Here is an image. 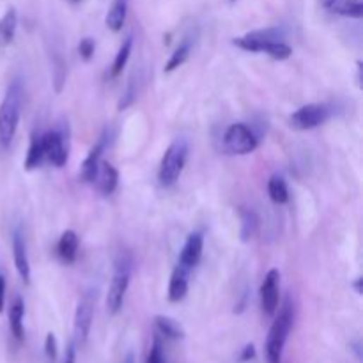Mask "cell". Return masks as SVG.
Listing matches in <instances>:
<instances>
[{
  "instance_id": "obj_33",
  "label": "cell",
  "mask_w": 363,
  "mask_h": 363,
  "mask_svg": "<svg viewBox=\"0 0 363 363\" xmlns=\"http://www.w3.org/2000/svg\"><path fill=\"white\" fill-rule=\"evenodd\" d=\"M124 363H133V356H128L126 362H124Z\"/></svg>"
},
{
  "instance_id": "obj_35",
  "label": "cell",
  "mask_w": 363,
  "mask_h": 363,
  "mask_svg": "<svg viewBox=\"0 0 363 363\" xmlns=\"http://www.w3.org/2000/svg\"><path fill=\"white\" fill-rule=\"evenodd\" d=\"M230 2H236V0H230Z\"/></svg>"
},
{
  "instance_id": "obj_18",
  "label": "cell",
  "mask_w": 363,
  "mask_h": 363,
  "mask_svg": "<svg viewBox=\"0 0 363 363\" xmlns=\"http://www.w3.org/2000/svg\"><path fill=\"white\" fill-rule=\"evenodd\" d=\"M23 316H25V305L22 298H16L9 309V326H11L13 337L18 342L25 338V328H23Z\"/></svg>"
},
{
  "instance_id": "obj_5",
  "label": "cell",
  "mask_w": 363,
  "mask_h": 363,
  "mask_svg": "<svg viewBox=\"0 0 363 363\" xmlns=\"http://www.w3.org/2000/svg\"><path fill=\"white\" fill-rule=\"evenodd\" d=\"M223 145L230 154H250L257 149L259 138L247 124L236 123L223 135Z\"/></svg>"
},
{
  "instance_id": "obj_21",
  "label": "cell",
  "mask_w": 363,
  "mask_h": 363,
  "mask_svg": "<svg viewBox=\"0 0 363 363\" xmlns=\"http://www.w3.org/2000/svg\"><path fill=\"white\" fill-rule=\"evenodd\" d=\"M330 9L337 15L349 16V18H362L363 0H333Z\"/></svg>"
},
{
  "instance_id": "obj_34",
  "label": "cell",
  "mask_w": 363,
  "mask_h": 363,
  "mask_svg": "<svg viewBox=\"0 0 363 363\" xmlns=\"http://www.w3.org/2000/svg\"><path fill=\"white\" fill-rule=\"evenodd\" d=\"M69 2H73V4H77V2H80V0H69Z\"/></svg>"
},
{
  "instance_id": "obj_27",
  "label": "cell",
  "mask_w": 363,
  "mask_h": 363,
  "mask_svg": "<svg viewBox=\"0 0 363 363\" xmlns=\"http://www.w3.org/2000/svg\"><path fill=\"white\" fill-rule=\"evenodd\" d=\"M44 355H47L48 362L54 363L55 359H57V355H59V347H57V338H55V335L48 333L47 338H44Z\"/></svg>"
},
{
  "instance_id": "obj_9",
  "label": "cell",
  "mask_w": 363,
  "mask_h": 363,
  "mask_svg": "<svg viewBox=\"0 0 363 363\" xmlns=\"http://www.w3.org/2000/svg\"><path fill=\"white\" fill-rule=\"evenodd\" d=\"M280 298V271L278 269H269L264 276V282L261 285V307L266 316H275L278 310Z\"/></svg>"
},
{
  "instance_id": "obj_4",
  "label": "cell",
  "mask_w": 363,
  "mask_h": 363,
  "mask_svg": "<svg viewBox=\"0 0 363 363\" xmlns=\"http://www.w3.org/2000/svg\"><path fill=\"white\" fill-rule=\"evenodd\" d=\"M131 278V259L123 257L116 266L112 282L109 287V295H106V309L110 314H117L123 309L124 296L128 293Z\"/></svg>"
},
{
  "instance_id": "obj_25",
  "label": "cell",
  "mask_w": 363,
  "mask_h": 363,
  "mask_svg": "<svg viewBox=\"0 0 363 363\" xmlns=\"http://www.w3.org/2000/svg\"><path fill=\"white\" fill-rule=\"evenodd\" d=\"M190 51H192V41L190 39L183 41V43L176 48V51L172 54V57L168 59L167 66H165V71L171 73V71H174V69H178L179 66L185 64L190 57Z\"/></svg>"
},
{
  "instance_id": "obj_16",
  "label": "cell",
  "mask_w": 363,
  "mask_h": 363,
  "mask_svg": "<svg viewBox=\"0 0 363 363\" xmlns=\"http://www.w3.org/2000/svg\"><path fill=\"white\" fill-rule=\"evenodd\" d=\"M59 257L66 262V264H71V262L77 261L78 254V236L75 230H66L62 233L61 240L57 245Z\"/></svg>"
},
{
  "instance_id": "obj_11",
  "label": "cell",
  "mask_w": 363,
  "mask_h": 363,
  "mask_svg": "<svg viewBox=\"0 0 363 363\" xmlns=\"http://www.w3.org/2000/svg\"><path fill=\"white\" fill-rule=\"evenodd\" d=\"M202 250H204V238L200 233H192L185 241V247L181 250V257H179V266H183L185 269L195 268L197 264L202 259Z\"/></svg>"
},
{
  "instance_id": "obj_26",
  "label": "cell",
  "mask_w": 363,
  "mask_h": 363,
  "mask_svg": "<svg viewBox=\"0 0 363 363\" xmlns=\"http://www.w3.org/2000/svg\"><path fill=\"white\" fill-rule=\"evenodd\" d=\"M255 229H257V216L252 211L250 213H243V233H241L243 240H252V236L255 234Z\"/></svg>"
},
{
  "instance_id": "obj_23",
  "label": "cell",
  "mask_w": 363,
  "mask_h": 363,
  "mask_svg": "<svg viewBox=\"0 0 363 363\" xmlns=\"http://www.w3.org/2000/svg\"><path fill=\"white\" fill-rule=\"evenodd\" d=\"M44 160V153H43V142H41V135H34L30 138V145H29V153H27V160H25V168L27 171H34V168L39 167Z\"/></svg>"
},
{
  "instance_id": "obj_32",
  "label": "cell",
  "mask_w": 363,
  "mask_h": 363,
  "mask_svg": "<svg viewBox=\"0 0 363 363\" xmlns=\"http://www.w3.org/2000/svg\"><path fill=\"white\" fill-rule=\"evenodd\" d=\"M6 305V278L4 275H0V312H4Z\"/></svg>"
},
{
  "instance_id": "obj_29",
  "label": "cell",
  "mask_w": 363,
  "mask_h": 363,
  "mask_svg": "<svg viewBox=\"0 0 363 363\" xmlns=\"http://www.w3.org/2000/svg\"><path fill=\"white\" fill-rule=\"evenodd\" d=\"M94 50L96 43L91 37H84V39L80 41V44H78V51H80V57L84 59V61H91V59L94 57Z\"/></svg>"
},
{
  "instance_id": "obj_13",
  "label": "cell",
  "mask_w": 363,
  "mask_h": 363,
  "mask_svg": "<svg viewBox=\"0 0 363 363\" xmlns=\"http://www.w3.org/2000/svg\"><path fill=\"white\" fill-rule=\"evenodd\" d=\"M13 259H15V266L20 278H22L25 283H29L30 262H29V255H27L25 240H23V236L20 233H15V236H13Z\"/></svg>"
},
{
  "instance_id": "obj_31",
  "label": "cell",
  "mask_w": 363,
  "mask_h": 363,
  "mask_svg": "<svg viewBox=\"0 0 363 363\" xmlns=\"http://www.w3.org/2000/svg\"><path fill=\"white\" fill-rule=\"evenodd\" d=\"M64 363H77V344L71 342L66 349V356H64Z\"/></svg>"
},
{
  "instance_id": "obj_15",
  "label": "cell",
  "mask_w": 363,
  "mask_h": 363,
  "mask_svg": "<svg viewBox=\"0 0 363 363\" xmlns=\"http://www.w3.org/2000/svg\"><path fill=\"white\" fill-rule=\"evenodd\" d=\"M186 293H188V269L178 264V268L174 269L171 276V283H168V302H183Z\"/></svg>"
},
{
  "instance_id": "obj_30",
  "label": "cell",
  "mask_w": 363,
  "mask_h": 363,
  "mask_svg": "<svg viewBox=\"0 0 363 363\" xmlns=\"http://www.w3.org/2000/svg\"><path fill=\"white\" fill-rule=\"evenodd\" d=\"M254 358H255V345L254 344H247L243 347V351H241L240 362L247 363V362H250V359H254Z\"/></svg>"
},
{
  "instance_id": "obj_17",
  "label": "cell",
  "mask_w": 363,
  "mask_h": 363,
  "mask_svg": "<svg viewBox=\"0 0 363 363\" xmlns=\"http://www.w3.org/2000/svg\"><path fill=\"white\" fill-rule=\"evenodd\" d=\"M18 27V15L15 8H9L0 18V48H6L13 43Z\"/></svg>"
},
{
  "instance_id": "obj_20",
  "label": "cell",
  "mask_w": 363,
  "mask_h": 363,
  "mask_svg": "<svg viewBox=\"0 0 363 363\" xmlns=\"http://www.w3.org/2000/svg\"><path fill=\"white\" fill-rule=\"evenodd\" d=\"M154 324H156L158 331H160L164 337L171 338V340H181L185 338V330H183L181 324L176 319L168 316H156L154 317Z\"/></svg>"
},
{
  "instance_id": "obj_12",
  "label": "cell",
  "mask_w": 363,
  "mask_h": 363,
  "mask_svg": "<svg viewBox=\"0 0 363 363\" xmlns=\"http://www.w3.org/2000/svg\"><path fill=\"white\" fill-rule=\"evenodd\" d=\"M94 183L98 185V190L103 195H112L117 188V183H119V172L109 161L101 160L99 161L98 172H96Z\"/></svg>"
},
{
  "instance_id": "obj_2",
  "label": "cell",
  "mask_w": 363,
  "mask_h": 363,
  "mask_svg": "<svg viewBox=\"0 0 363 363\" xmlns=\"http://www.w3.org/2000/svg\"><path fill=\"white\" fill-rule=\"evenodd\" d=\"M293 323H295V310L290 307V300H287L280 309L278 316L273 321L268 338H266V359H268V363H282L283 347H285L287 337L293 330Z\"/></svg>"
},
{
  "instance_id": "obj_14",
  "label": "cell",
  "mask_w": 363,
  "mask_h": 363,
  "mask_svg": "<svg viewBox=\"0 0 363 363\" xmlns=\"http://www.w3.org/2000/svg\"><path fill=\"white\" fill-rule=\"evenodd\" d=\"M105 137H101L98 140V144L94 145L91 149V153L87 154L85 158L84 165H82V171H80V178L84 183H94L96 178V172H98L99 167V161H101V154L105 151Z\"/></svg>"
},
{
  "instance_id": "obj_10",
  "label": "cell",
  "mask_w": 363,
  "mask_h": 363,
  "mask_svg": "<svg viewBox=\"0 0 363 363\" xmlns=\"http://www.w3.org/2000/svg\"><path fill=\"white\" fill-rule=\"evenodd\" d=\"M41 142H43L44 158L55 167H64L66 161H68V147L64 145V137H62L61 131H48L41 137Z\"/></svg>"
},
{
  "instance_id": "obj_6",
  "label": "cell",
  "mask_w": 363,
  "mask_h": 363,
  "mask_svg": "<svg viewBox=\"0 0 363 363\" xmlns=\"http://www.w3.org/2000/svg\"><path fill=\"white\" fill-rule=\"evenodd\" d=\"M94 302L96 295L87 293L84 298L80 300L75 312V319H73V333H75V344L84 345L87 342L89 333H91L92 326V316H94Z\"/></svg>"
},
{
  "instance_id": "obj_19",
  "label": "cell",
  "mask_w": 363,
  "mask_h": 363,
  "mask_svg": "<svg viewBox=\"0 0 363 363\" xmlns=\"http://www.w3.org/2000/svg\"><path fill=\"white\" fill-rule=\"evenodd\" d=\"M128 15V0H113L112 8L106 13L105 23L110 30L113 32H119L123 29L124 22H126Z\"/></svg>"
},
{
  "instance_id": "obj_7",
  "label": "cell",
  "mask_w": 363,
  "mask_h": 363,
  "mask_svg": "<svg viewBox=\"0 0 363 363\" xmlns=\"http://www.w3.org/2000/svg\"><path fill=\"white\" fill-rule=\"evenodd\" d=\"M328 117H330V110H328L326 105L310 103V105H305L302 106V109L296 110V112L289 117V124L290 128H295V130L307 131L314 130V128L326 123Z\"/></svg>"
},
{
  "instance_id": "obj_22",
  "label": "cell",
  "mask_w": 363,
  "mask_h": 363,
  "mask_svg": "<svg viewBox=\"0 0 363 363\" xmlns=\"http://www.w3.org/2000/svg\"><path fill=\"white\" fill-rule=\"evenodd\" d=\"M131 48H133V36H128L126 39H124V43L121 44L116 59H113L112 69H110V77L116 78V77H119L121 73H123V69L126 68L128 59H130V55H131Z\"/></svg>"
},
{
  "instance_id": "obj_8",
  "label": "cell",
  "mask_w": 363,
  "mask_h": 363,
  "mask_svg": "<svg viewBox=\"0 0 363 363\" xmlns=\"http://www.w3.org/2000/svg\"><path fill=\"white\" fill-rule=\"evenodd\" d=\"M283 39V30L276 29H264V30H254L248 32L241 37H234L233 44L245 51H264L266 47L273 41H282Z\"/></svg>"
},
{
  "instance_id": "obj_3",
  "label": "cell",
  "mask_w": 363,
  "mask_h": 363,
  "mask_svg": "<svg viewBox=\"0 0 363 363\" xmlns=\"http://www.w3.org/2000/svg\"><path fill=\"white\" fill-rule=\"evenodd\" d=\"M188 142L185 138H178L168 145V149L165 151L164 158H161L160 172H158V179H160L161 185L172 186L181 178L186 160H188Z\"/></svg>"
},
{
  "instance_id": "obj_1",
  "label": "cell",
  "mask_w": 363,
  "mask_h": 363,
  "mask_svg": "<svg viewBox=\"0 0 363 363\" xmlns=\"http://www.w3.org/2000/svg\"><path fill=\"white\" fill-rule=\"evenodd\" d=\"M23 89L18 80L8 87L4 99L0 103V145L9 147L18 130L20 116H22Z\"/></svg>"
},
{
  "instance_id": "obj_28",
  "label": "cell",
  "mask_w": 363,
  "mask_h": 363,
  "mask_svg": "<svg viewBox=\"0 0 363 363\" xmlns=\"http://www.w3.org/2000/svg\"><path fill=\"white\" fill-rule=\"evenodd\" d=\"M145 363H165L164 347H161V342L158 337L153 340V345H151V351L147 355V362Z\"/></svg>"
},
{
  "instance_id": "obj_24",
  "label": "cell",
  "mask_w": 363,
  "mask_h": 363,
  "mask_svg": "<svg viewBox=\"0 0 363 363\" xmlns=\"http://www.w3.org/2000/svg\"><path fill=\"white\" fill-rule=\"evenodd\" d=\"M268 195L275 204H285L289 200V190L280 176H271L268 181Z\"/></svg>"
}]
</instances>
